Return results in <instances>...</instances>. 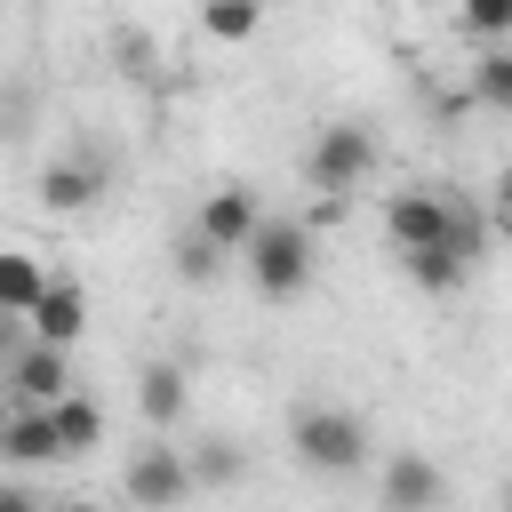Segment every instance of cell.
I'll use <instances>...</instances> for the list:
<instances>
[{
  "mask_svg": "<svg viewBox=\"0 0 512 512\" xmlns=\"http://www.w3.org/2000/svg\"><path fill=\"white\" fill-rule=\"evenodd\" d=\"M0 416H8V384H0Z\"/></svg>",
  "mask_w": 512,
  "mask_h": 512,
  "instance_id": "4316f807",
  "label": "cell"
},
{
  "mask_svg": "<svg viewBox=\"0 0 512 512\" xmlns=\"http://www.w3.org/2000/svg\"><path fill=\"white\" fill-rule=\"evenodd\" d=\"M456 16H464V32H472L480 48L512 40V0H456Z\"/></svg>",
  "mask_w": 512,
  "mask_h": 512,
  "instance_id": "d6986e66",
  "label": "cell"
},
{
  "mask_svg": "<svg viewBox=\"0 0 512 512\" xmlns=\"http://www.w3.org/2000/svg\"><path fill=\"white\" fill-rule=\"evenodd\" d=\"M240 256H248V280H256V296H272V304L304 296V288H312V272H320L312 224H296V216H264V224H256V240H248Z\"/></svg>",
  "mask_w": 512,
  "mask_h": 512,
  "instance_id": "7a4b0ae2",
  "label": "cell"
},
{
  "mask_svg": "<svg viewBox=\"0 0 512 512\" xmlns=\"http://www.w3.org/2000/svg\"><path fill=\"white\" fill-rule=\"evenodd\" d=\"M16 328H24V320H16V312H0V360H8V352H16V344H24V336H16Z\"/></svg>",
  "mask_w": 512,
  "mask_h": 512,
  "instance_id": "d4e9b609",
  "label": "cell"
},
{
  "mask_svg": "<svg viewBox=\"0 0 512 512\" xmlns=\"http://www.w3.org/2000/svg\"><path fill=\"white\" fill-rule=\"evenodd\" d=\"M104 184H112V168H104L96 152H64V160L40 168V208H48V216H88V208L104 200Z\"/></svg>",
  "mask_w": 512,
  "mask_h": 512,
  "instance_id": "ba28073f",
  "label": "cell"
},
{
  "mask_svg": "<svg viewBox=\"0 0 512 512\" xmlns=\"http://www.w3.org/2000/svg\"><path fill=\"white\" fill-rule=\"evenodd\" d=\"M120 496H128L136 512H176V504H192V464H184V448H176V440H144V448H128V464H120Z\"/></svg>",
  "mask_w": 512,
  "mask_h": 512,
  "instance_id": "5b68a950",
  "label": "cell"
},
{
  "mask_svg": "<svg viewBox=\"0 0 512 512\" xmlns=\"http://www.w3.org/2000/svg\"><path fill=\"white\" fill-rule=\"evenodd\" d=\"M0 464H16V472H32V464H64V456H56V424H48V408H16V400H8V416H0Z\"/></svg>",
  "mask_w": 512,
  "mask_h": 512,
  "instance_id": "7c38bea8",
  "label": "cell"
},
{
  "mask_svg": "<svg viewBox=\"0 0 512 512\" xmlns=\"http://www.w3.org/2000/svg\"><path fill=\"white\" fill-rule=\"evenodd\" d=\"M136 408H144L152 432H176V424L192 416V368H184V360H144V376H136Z\"/></svg>",
  "mask_w": 512,
  "mask_h": 512,
  "instance_id": "8fae6325",
  "label": "cell"
},
{
  "mask_svg": "<svg viewBox=\"0 0 512 512\" xmlns=\"http://www.w3.org/2000/svg\"><path fill=\"white\" fill-rule=\"evenodd\" d=\"M288 448H296V464L304 472H328V480H344V472H360L368 464V424L352 416V408H328V400H312V408H296L288 416Z\"/></svg>",
  "mask_w": 512,
  "mask_h": 512,
  "instance_id": "3957f363",
  "label": "cell"
},
{
  "mask_svg": "<svg viewBox=\"0 0 512 512\" xmlns=\"http://www.w3.org/2000/svg\"><path fill=\"white\" fill-rule=\"evenodd\" d=\"M200 32L224 40V48H240V40L264 32V0H200Z\"/></svg>",
  "mask_w": 512,
  "mask_h": 512,
  "instance_id": "e0dca14e",
  "label": "cell"
},
{
  "mask_svg": "<svg viewBox=\"0 0 512 512\" xmlns=\"http://www.w3.org/2000/svg\"><path fill=\"white\" fill-rule=\"evenodd\" d=\"M40 288H48V264L32 256V248H0V312H32L40 304Z\"/></svg>",
  "mask_w": 512,
  "mask_h": 512,
  "instance_id": "2e32d148",
  "label": "cell"
},
{
  "mask_svg": "<svg viewBox=\"0 0 512 512\" xmlns=\"http://www.w3.org/2000/svg\"><path fill=\"white\" fill-rule=\"evenodd\" d=\"M184 464H192V488H240V480H248V448H240L232 432H200V440L184 448Z\"/></svg>",
  "mask_w": 512,
  "mask_h": 512,
  "instance_id": "4fadbf2b",
  "label": "cell"
},
{
  "mask_svg": "<svg viewBox=\"0 0 512 512\" xmlns=\"http://www.w3.org/2000/svg\"><path fill=\"white\" fill-rule=\"evenodd\" d=\"M112 56H120L128 72H152V32H120V40H112Z\"/></svg>",
  "mask_w": 512,
  "mask_h": 512,
  "instance_id": "44dd1931",
  "label": "cell"
},
{
  "mask_svg": "<svg viewBox=\"0 0 512 512\" xmlns=\"http://www.w3.org/2000/svg\"><path fill=\"white\" fill-rule=\"evenodd\" d=\"M504 512H512V488H504Z\"/></svg>",
  "mask_w": 512,
  "mask_h": 512,
  "instance_id": "83f0119b",
  "label": "cell"
},
{
  "mask_svg": "<svg viewBox=\"0 0 512 512\" xmlns=\"http://www.w3.org/2000/svg\"><path fill=\"white\" fill-rule=\"evenodd\" d=\"M48 512H104L96 496H64V504H48Z\"/></svg>",
  "mask_w": 512,
  "mask_h": 512,
  "instance_id": "484cf974",
  "label": "cell"
},
{
  "mask_svg": "<svg viewBox=\"0 0 512 512\" xmlns=\"http://www.w3.org/2000/svg\"><path fill=\"white\" fill-rule=\"evenodd\" d=\"M24 336H32V344H56V352H72V344L88 336V288H80L72 272H48L40 304L24 312Z\"/></svg>",
  "mask_w": 512,
  "mask_h": 512,
  "instance_id": "52a82bcc",
  "label": "cell"
},
{
  "mask_svg": "<svg viewBox=\"0 0 512 512\" xmlns=\"http://www.w3.org/2000/svg\"><path fill=\"white\" fill-rule=\"evenodd\" d=\"M368 176H376V136H368L360 120H328V128L312 136V152H304V184L328 192V200H344V192H360Z\"/></svg>",
  "mask_w": 512,
  "mask_h": 512,
  "instance_id": "277c9868",
  "label": "cell"
},
{
  "mask_svg": "<svg viewBox=\"0 0 512 512\" xmlns=\"http://www.w3.org/2000/svg\"><path fill=\"white\" fill-rule=\"evenodd\" d=\"M0 512H48L32 488H16V480H0Z\"/></svg>",
  "mask_w": 512,
  "mask_h": 512,
  "instance_id": "603a6c76",
  "label": "cell"
},
{
  "mask_svg": "<svg viewBox=\"0 0 512 512\" xmlns=\"http://www.w3.org/2000/svg\"><path fill=\"white\" fill-rule=\"evenodd\" d=\"M472 104H488V112L512 120V40H496V48L472 56Z\"/></svg>",
  "mask_w": 512,
  "mask_h": 512,
  "instance_id": "ac0fdd59",
  "label": "cell"
},
{
  "mask_svg": "<svg viewBox=\"0 0 512 512\" xmlns=\"http://www.w3.org/2000/svg\"><path fill=\"white\" fill-rule=\"evenodd\" d=\"M0 384H8V400L16 408H56L64 392H72V352H56V344H16L8 360H0Z\"/></svg>",
  "mask_w": 512,
  "mask_h": 512,
  "instance_id": "8992f818",
  "label": "cell"
},
{
  "mask_svg": "<svg viewBox=\"0 0 512 512\" xmlns=\"http://www.w3.org/2000/svg\"><path fill=\"white\" fill-rule=\"evenodd\" d=\"M488 208H496V224H504V232H512V168H504V176H496V192H488Z\"/></svg>",
  "mask_w": 512,
  "mask_h": 512,
  "instance_id": "cb8c5ba5",
  "label": "cell"
},
{
  "mask_svg": "<svg viewBox=\"0 0 512 512\" xmlns=\"http://www.w3.org/2000/svg\"><path fill=\"white\" fill-rule=\"evenodd\" d=\"M48 424H56V456H96V448H104V408H96L88 392H64V400L48 408Z\"/></svg>",
  "mask_w": 512,
  "mask_h": 512,
  "instance_id": "5bb4252c",
  "label": "cell"
},
{
  "mask_svg": "<svg viewBox=\"0 0 512 512\" xmlns=\"http://www.w3.org/2000/svg\"><path fill=\"white\" fill-rule=\"evenodd\" d=\"M256 224H264V208H256V192H248V184H216V192L200 200V216H192V232H200V240H216L224 256H240V248L256 240Z\"/></svg>",
  "mask_w": 512,
  "mask_h": 512,
  "instance_id": "30bf717a",
  "label": "cell"
},
{
  "mask_svg": "<svg viewBox=\"0 0 512 512\" xmlns=\"http://www.w3.org/2000/svg\"><path fill=\"white\" fill-rule=\"evenodd\" d=\"M216 272H224V248L200 240V232H184L176 240V280H216Z\"/></svg>",
  "mask_w": 512,
  "mask_h": 512,
  "instance_id": "ffe728a7",
  "label": "cell"
},
{
  "mask_svg": "<svg viewBox=\"0 0 512 512\" xmlns=\"http://www.w3.org/2000/svg\"><path fill=\"white\" fill-rule=\"evenodd\" d=\"M24 112H32V96L8 88V96H0V136H24Z\"/></svg>",
  "mask_w": 512,
  "mask_h": 512,
  "instance_id": "7402d4cb",
  "label": "cell"
},
{
  "mask_svg": "<svg viewBox=\"0 0 512 512\" xmlns=\"http://www.w3.org/2000/svg\"><path fill=\"white\" fill-rule=\"evenodd\" d=\"M400 264H408V280H416L424 296H456V288H464V272H472V256H464L456 240H440V248H408Z\"/></svg>",
  "mask_w": 512,
  "mask_h": 512,
  "instance_id": "9a60e30c",
  "label": "cell"
},
{
  "mask_svg": "<svg viewBox=\"0 0 512 512\" xmlns=\"http://www.w3.org/2000/svg\"><path fill=\"white\" fill-rule=\"evenodd\" d=\"M384 240H392L400 256H408V248H440V240H456L464 256H480V232H472L464 200L440 192V184H408V192H392V200H384Z\"/></svg>",
  "mask_w": 512,
  "mask_h": 512,
  "instance_id": "6da1fadb",
  "label": "cell"
},
{
  "mask_svg": "<svg viewBox=\"0 0 512 512\" xmlns=\"http://www.w3.org/2000/svg\"><path fill=\"white\" fill-rule=\"evenodd\" d=\"M440 496H448V480H440V464L424 448H392L384 456V480H376L384 512H440Z\"/></svg>",
  "mask_w": 512,
  "mask_h": 512,
  "instance_id": "9c48e42d",
  "label": "cell"
}]
</instances>
